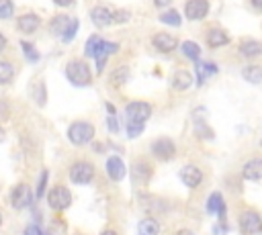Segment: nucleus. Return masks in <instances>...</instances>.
Segmentation results:
<instances>
[{
	"instance_id": "obj_1",
	"label": "nucleus",
	"mask_w": 262,
	"mask_h": 235,
	"mask_svg": "<svg viewBox=\"0 0 262 235\" xmlns=\"http://www.w3.org/2000/svg\"><path fill=\"white\" fill-rule=\"evenodd\" d=\"M66 76L74 86H88L92 80L90 67L86 65V61H80V59H72L66 65Z\"/></svg>"
},
{
	"instance_id": "obj_2",
	"label": "nucleus",
	"mask_w": 262,
	"mask_h": 235,
	"mask_svg": "<svg viewBox=\"0 0 262 235\" xmlns=\"http://www.w3.org/2000/svg\"><path fill=\"white\" fill-rule=\"evenodd\" d=\"M94 137V127L92 123H86V121H76L70 125L68 129V139L74 143V145H86L90 143Z\"/></svg>"
},
{
	"instance_id": "obj_3",
	"label": "nucleus",
	"mask_w": 262,
	"mask_h": 235,
	"mask_svg": "<svg viewBox=\"0 0 262 235\" xmlns=\"http://www.w3.org/2000/svg\"><path fill=\"white\" fill-rule=\"evenodd\" d=\"M117 51H119V45H117V43H111V41H104V39L98 37V41H96L94 47H92V55H90V57L96 59V69H98V74L104 69L106 57H108L111 53H117Z\"/></svg>"
},
{
	"instance_id": "obj_4",
	"label": "nucleus",
	"mask_w": 262,
	"mask_h": 235,
	"mask_svg": "<svg viewBox=\"0 0 262 235\" xmlns=\"http://www.w3.org/2000/svg\"><path fill=\"white\" fill-rule=\"evenodd\" d=\"M237 225L246 235H258L262 231V217L256 210H244L237 217Z\"/></svg>"
},
{
	"instance_id": "obj_5",
	"label": "nucleus",
	"mask_w": 262,
	"mask_h": 235,
	"mask_svg": "<svg viewBox=\"0 0 262 235\" xmlns=\"http://www.w3.org/2000/svg\"><path fill=\"white\" fill-rule=\"evenodd\" d=\"M125 112H127V123H145L151 116V104L143 100H135L125 106Z\"/></svg>"
},
{
	"instance_id": "obj_6",
	"label": "nucleus",
	"mask_w": 262,
	"mask_h": 235,
	"mask_svg": "<svg viewBox=\"0 0 262 235\" xmlns=\"http://www.w3.org/2000/svg\"><path fill=\"white\" fill-rule=\"evenodd\" d=\"M47 202L53 210H66L72 204V192L66 186H53L47 194Z\"/></svg>"
},
{
	"instance_id": "obj_7",
	"label": "nucleus",
	"mask_w": 262,
	"mask_h": 235,
	"mask_svg": "<svg viewBox=\"0 0 262 235\" xmlns=\"http://www.w3.org/2000/svg\"><path fill=\"white\" fill-rule=\"evenodd\" d=\"M94 178V166L90 161H76L70 168V180L74 184H88Z\"/></svg>"
},
{
	"instance_id": "obj_8",
	"label": "nucleus",
	"mask_w": 262,
	"mask_h": 235,
	"mask_svg": "<svg viewBox=\"0 0 262 235\" xmlns=\"http://www.w3.org/2000/svg\"><path fill=\"white\" fill-rule=\"evenodd\" d=\"M33 202V192L27 184H16L10 192V204L16 208V210H23L27 208L29 204Z\"/></svg>"
},
{
	"instance_id": "obj_9",
	"label": "nucleus",
	"mask_w": 262,
	"mask_h": 235,
	"mask_svg": "<svg viewBox=\"0 0 262 235\" xmlns=\"http://www.w3.org/2000/svg\"><path fill=\"white\" fill-rule=\"evenodd\" d=\"M151 153H154L158 159L168 161V159H172V157L176 155V145L172 143V139L162 137V139H156V141L151 143Z\"/></svg>"
},
{
	"instance_id": "obj_10",
	"label": "nucleus",
	"mask_w": 262,
	"mask_h": 235,
	"mask_svg": "<svg viewBox=\"0 0 262 235\" xmlns=\"http://www.w3.org/2000/svg\"><path fill=\"white\" fill-rule=\"evenodd\" d=\"M209 12V2L207 0H188L184 6V14L188 20H201Z\"/></svg>"
},
{
	"instance_id": "obj_11",
	"label": "nucleus",
	"mask_w": 262,
	"mask_h": 235,
	"mask_svg": "<svg viewBox=\"0 0 262 235\" xmlns=\"http://www.w3.org/2000/svg\"><path fill=\"white\" fill-rule=\"evenodd\" d=\"M178 176H180L182 184L188 186V188H196V186H201V182H203V172H201L196 166H184Z\"/></svg>"
},
{
	"instance_id": "obj_12",
	"label": "nucleus",
	"mask_w": 262,
	"mask_h": 235,
	"mask_svg": "<svg viewBox=\"0 0 262 235\" xmlns=\"http://www.w3.org/2000/svg\"><path fill=\"white\" fill-rule=\"evenodd\" d=\"M106 174H108V178L115 180V182H121V180L125 178L127 168H125V163H123V159H121L119 155H111V157L106 159Z\"/></svg>"
},
{
	"instance_id": "obj_13",
	"label": "nucleus",
	"mask_w": 262,
	"mask_h": 235,
	"mask_svg": "<svg viewBox=\"0 0 262 235\" xmlns=\"http://www.w3.org/2000/svg\"><path fill=\"white\" fill-rule=\"evenodd\" d=\"M242 176L246 180H252V182H258L262 180V157H252L244 163L242 168Z\"/></svg>"
},
{
	"instance_id": "obj_14",
	"label": "nucleus",
	"mask_w": 262,
	"mask_h": 235,
	"mask_svg": "<svg viewBox=\"0 0 262 235\" xmlns=\"http://www.w3.org/2000/svg\"><path fill=\"white\" fill-rule=\"evenodd\" d=\"M194 72H196V84L201 86L203 82H207L209 78H213L217 74V65L213 61H201L194 59Z\"/></svg>"
},
{
	"instance_id": "obj_15",
	"label": "nucleus",
	"mask_w": 262,
	"mask_h": 235,
	"mask_svg": "<svg viewBox=\"0 0 262 235\" xmlns=\"http://www.w3.org/2000/svg\"><path fill=\"white\" fill-rule=\"evenodd\" d=\"M39 27H41V18L37 14H33V12H27V14L18 16V20H16V29L20 33H27V35L29 33H35Z\"/></svg>"
},
{
	"instance_id": "obj_16",
	"label": "nucleus",
	"mask_w": 262,
	"mask_h": 235,
	"mask_svg": "<svg viewBox=\"0 0 262 235\" xmlns=\"http://www.w3.org/2000/svg\"><path fill=\"white\" fill-rule=\"evenodd\" d=\"M151 43H154V47H156L158 51H164V53H170V51L176 49V45H178L176 37H172L170 33H156L154 39H151Z\"/></svg>"
},
{
	"instance_id": "obj_17",
	"label": "nucleus",
	"mask_w": 262,
	"mask_h": 235,
	"mask_svg": "<svg viewBox=\"0 0 262 235\" xmlns=\"http://www.w3.org/2000/svg\"><path fill=\"white\" fill-rule=\"evenodd\" d=\"M90 18H92L94 27L104 29V27H108V25L113 22V12H111L108 8H104V6H94V8L90 10Z\"/></svg>"
},
{
	"instance_id": "obj_18",
	"label": "nucleus",
	"mask_w": 262,
	"mask_h": 235,
	"mask_svg": "<svg viewBox=\"0 0 262 235\" xmlns=\"http://www.w3.org/2000/svg\"><path fill=\"white\" fill-rule=\"evenodd\" d=\"M131 176H133V180L135 182H139V184H145L149 178H151V168L147 166V161H135L133 163V168H131Z\"/></svg>"
},
{
	"instance_id": "obj_19",
	"label": "nucleus",
	"mask_w": 262,
	"mask_h": 235,
	"mask_svg": "<svg viewBox=\"0 0 262 235\" xmlns=\"http://www.w3.org/2000/svg\"><path fill=\"white\" fill-rule=\"evenodd\" d=\"M227 41H229V35H227L223 29H219V27H211V29H209V33H207V43H209L211 47H223V45H227Z\"/></svg>"
},
{
	"instance_id": "obj_20",
	"label": "nucleus",
	"mask_w": 262,
	"mask_h": 235,
	"mask_svg": "<svg viewBox=\"0 0 262 235\" xmlns=\"http://www.w3.org/2000/svg\"><path fill=\"white\" fill-rule=\"evenodd\" d=\"M207 210H209L211 215H219L221 219L225 217V202H223V198H221L219 192H213V194L209 196V200H207Z\"/></svg>"
},
{
	"instance_id": "obj_21",
	"label": "nucleus",
	"mask_w": 262,
	"mask_h": 235,
	"mask_svg": "<svg viewBox=\"0 0 262 235\" xmlns=\"http://www.w3.org/2000/svg\"><path fill=\"white\" fill-rule=\"evenodd\" d=\"M137 233L139 235H158L160 233V223L156 219H151V217H145V219L139 221Z\"/></svg>"
},
{
	"instance_id": "obj_22",
	"label": "nucleus",
	"mask_w": 262,
	"mask_h": 235,
	"mask_svg": "<svg viewBox=\"0 0 262 235\" xmlns=\"http://www.w3.org/2000/svg\"><path fill=\"white\" fill-rule=\"evenodd\" d=\"M190 84H192V78H190V74H188L186 69H178V72H174V78H172V86H174V90H186Z\"/></svg>"
},
{
	"instance_id": "obj_23",
	"label": "nucleus",
	"mask_w": 262,
	"mask_h": 235,
	"mask_svg": "<svg viewBox=\"0 0 262 235\" xmlns=\"http://www.w3.org/2000/svg\"><path fill=\"white\" fill-rule=\"evenodd\" d=\"M239 53L242 55H246V57H256V55H260L262 53V43H258V41H244L242 45H239Z\"/></svg>"
},
{
	"instance_id": "obj_24",
	"label": "nucleus",
	"mask_w": 262,
	"mask_h": 235,
	"mask_svg": "<svg viewBox=\"0 0 262 235\" xmlns=\"http://www.w3.org/2000/svg\"><path fill=\"white\" fill-rule=\"evenodd\" d=\"M242 76L250 84H260L262 82V67L260 65H248V67L242 69Z\"/></svg>"
},
{
	"instance_id": "obj_25",
	"label": "nucleus",
	"mask_w": 262,
	"mask_h": 235,
	"mask_svg": "<svg viewBox=\"0 0 262 235\" xmlns=\"http://www.w3.org/2000/svg\"><path fill=\"white\" fill-rule=\"evenodd\" d=\"M68 22H70V18H68L66 14H59V16H55V18L51 20L49 29H51V33H53V35H63V31H66Z\"/></svg>"
},
{
	"instance_id": "obj_26",
	"label": "nucleus",
	"mask_w": 262,
	"mask_h": 235,
	"mask_svg": "<svg viewBox=\"0 0 262 235\" xmlns=\"http://www.w3.org/2000/svg\"><path fill=\"white\" fill-rule=\"evenodd\" d=\"M180 47H182V51H184V55H186V57H190L192 61H194V59H199V55H201V47H199L194 41H182V43H180Z\"/></svg>"
},
{
	"instance_id": "obj_27",
	"label": "nucleus",
	"mask_w": 262,
	"mask_h": 235,
	"mask_svg": "<svg viewBox=\"0 0 262 235\" xmlns=\"http://www.w3.org/2000/svg\"><path fill=\"white\" fill-rule=\"evenodd\" d=\"M160 20L164 25H172V27H180L182 18H180V12L178 10H168V12H162L160 14Z\"/></svg>"
},
{
	"instance_id": "obj_28",
	"label": "nucleus",
	"mask_w": 262,
	"mask_h": 235,
	"mask_svg": "<svg viewBox=\"0 0 262 235\" xmlns=\"http://www.w3.org/2000/svg\"><path fill=\"white\" fill-rule=\"evenodd\" d=\"M14 78V65L8 61H0V84H8Z\"/></svg>"
},
{
	"instance_id": "obj_29",
	"label": "nucleus",
	"mask_w": 262,
	"mask_h": 235,
	"mask_svg": "<svg viewBox=\"0 0 262 235\" xmlns=\"http://www.w3.org/2000/svg\"><path fill=\"white\" fill-rule=\"evenodd\" d=\"M127 78H129V69L123 65V67H117V69L113 72V80H111V82H113L115 86H121V84L127 82Z\"/></svg>"
},
{
	"instance_id": "obj_30",
	"label": "nucleus",
	"mask_w": 262,
	"mask_h": 235,
	"mask_svg": "<svg viewBox=\"0 0 262 235\" xmlns=\"http://www.w3.org/2000/svg\"><path fill=\"white\" fill-rule=\"evenodd\" d=\"M76 31H78V18H70V22H68V27H66V31H63V35H61V39H63L66 43H70V41L74 39V35H76Z\"/></svg>"
},
{
	"instance_id": "obj_31",
	"label": "nucleus",
	"mask_w": 262,
	"mask_h": 235,
	"mask_svg": "<svg viewBox=\"0 0 262 235\" xmlns=\"http://www.w3.org/2000/svg\"><path fill=\"white\" fill-rule=\"evenodd\" d=\"M20 47H23V53L27 55V59L29 61H37L39 59V53H37V49L33 47V43H29V41H20Z\"/></svg>"
},
{
	"instance_id": "obj_32",
	"label": "nucleus",
	"mask_w": 262,
	"mask_h": 235,
	"mask_svg": "<svg viewBox=\"0 0 262 235\" xmlns=\"http://www.w3.org/2000/svg\"><path fill=\"white\" fill-rule=\"evenodd\" d=\"M12 12H14V4H12V0H0V18L6 20V18L12 16Z\"/></svg>"
},
{
	"instance_id": "obj_33",
	"label": "nucleus",
	"mask_w": 262,
	"mask_h": 235,
	"mask_svg": "<svg viewBox=\"0 0 262 235\" xmlns=\"http://www.w3.org/2000/svg\"><path fill=\"white\" fill-rule=\"evenodd\" d=\"M141 133H143V123H127V135L131 139L139 137Z\"/></svg>"
},
{
	"instance_id": "obj_34",
	"label": "nucleus",
	"mask_w": 262,
	"mask_h": 235,
	"mask_svg": "<svg viewBox=\"0 0 262 235\" xmlns=\"http://www.w3.org/2000/svg\"><path fill=\"white\" fill-rule=\"evenodd\" d=\"M45 184H47V170L41 172V178H39V184H37V196L41 198L43 192H45Z\"/></svg>"
},
{
	"instance_id": "obj_35",
	"label": "nucleus",
	"mask_w": 262,
	"mask_h": 235,
	"mask_svg": "<svg viewBox=\"0 0 262 235\" xmlns=\"http://www.w3.org/2000/svg\"><path fill=\"white\" fill-rule=\"evenodd\" d=\"M131 18V14L127 12V10H115L113 12V20L115 22H125V20H129Z\"/></svg>"
},
{
	"instance_id": "obj_36",
	"label": "nucleus",
	"mask_w": 262,
	"mask_h": 235,
	"mask_svg": "<svg viewBox=\"0 0 262 235\" xmlns=\"http://www.w3.org/2000/svg\"><path fill=\"white\" fill-rule=\"evenodd\" d=\"M23 235H43V233H41V229H39L37 225H29V227L25 229V233H23Z\"/></svg>"
},
{
	"instance_id": "obj_37",
	"label": "nucleus",
	"mask_w": 262,
	"mask_h": 235,
	"mask_svg": "<svg viewBox=\"0 0 262 235\" xmlns=\"http://www.w3.org/2000/svg\"><path fill=\"white\" fill-rule=\"evenodd\" d=\"M108 131H113V133H117L119 131V123H117V119L111 114L108 116Z\"/></svg>"
},
{
	"instance_id": "obj_38",
	"label": "nucleus",
	"mask_w": 262,
	"mask_h": 235,
	"mask_svg": "<svg viewBox=\"0 0 262 235\" xmlns=\"http://www.w3.org/2000/svg\"><path fill=\"white\" fill-rule=\"evenodd\" d=\"M170 2H172V0H154V4H156V6H160V8H162V6H168Z\"/></svg>"
},
{
	"instance_id": "obj_39",
	"label": "nucleus",
	"mask_w": 262,
	"mask_h": 235,
	"mask_svg": "<svg viewBox=\"0 0 262 235\" xmlns=\"http://www.w3.org/2000/svg\"><path fill=\"white\" fill-rule=\"evenodd\" d=\"M53 2H55L57 6H70V4L74 2V0H53Z\"/></svg>"
},
{
	"instance_id": "obj_40",
	"label": "nucleus",
	"mask_w": 262,
	"mask_h": 235,
	"mask_svg": "<svg viewBox=\"0 0 262 235\" xmlns=\"http://www.w3.org/2000/svg\"><path fill=\"white\" fill-rule=\"evenodd\" d=\"M4 47H6V37L0 33V51H4Z\"/></svg>"
},
{
	"instance_id": "obj_41",
	"label": "nucleus",
	"mask_w": 262,
	"mask_h": 235,
	"mask_svg": "<svg viewBox=\"0 0 262 235\" xmlns=\"http://www.w3.org/2000/svg\"><path fill=\"white\" fill-rule=\"evenodd\" d=\"M106 110H108L111 114H115V106H113V104H108V102H106Z\"/></svg>"
},
{
	"instance_id": "obj_42",
	"label": "nucleus",
	"mask_w": 262,
	"mask_h": 235,
	"mask_svg": "<svg viewBox=\"0 0 262 235\" xmlns=\"http://www.w3.org/2000/svg\"><path fill=\"white\" fill-rule=\"evenodd\" d=\"M252 4H254L256 8H262V0H252Z\"/></svg>"
},
{
	"instance_id": "obj_43",
	"label": "nucleus",
	"mask_w": 262,
	"mask_h": 235,
	"mask_svg": "<svg viewBox=\"0 0 262 235\" xmlns=\"http://www.w3.org/2000/svg\"><path fill=\"white\" fill-rule=\"evenodd\" d=\"M100 235H117V233H115V231H113V229H106V231H102V233H100Z\"/></svg>"
},
{
	"instance_id": "obj_44",
	"label": "nucleus",
	"mask_w": 262,
	"mask_h": 235,
	"mask_svg": "<svg viewBox=\"0 0 262 235\" xmlns=\"http://www.w3.org/2000/svg\"><path fill=\"white\" fill-rule=\"evenodd\" d=\"M4 137H6V133H4V129H2V127H0V143H2V141H4Z\"/></svg>"
},
{
	"instance_id": "obj_45",
	"label": "nucleus",
	"mask_w": 262,
	"mask_h": 235,
	"mask_svg": "<svg viewBox=\"0 0 262 235\" xmlns=\"http://www.w3.org/2000/svg\"><path fill=\"white\" fill-rule=\"evenodd\" d=\"M176 235H192V231H186V229H184V231H180V233H176Z\"/></svg>"
},
{
	"instance_id": "obj_46",
	"label": "nucleus",
	"mask_w": 262,
	"mask_h": 235,
	"mask_svg": "<svg viewBox=\"0 0 262 235\" xmlns=\"http://www.w3.org/2000/svg\"><path fill=\"white\" fill-rule=\"evenodd\" d=\"M0 225H2V215H0Z\"/></svg>"
}]
</instances>
